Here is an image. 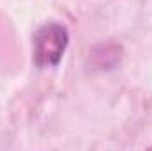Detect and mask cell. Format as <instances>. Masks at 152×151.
<instances>
[{"label": "cell", "instance_id": "1", "mask_svg": "<svg viewBox=\"0 0 152 151\" xmlns=\"http://www.w3.org/2000/svg\"><path fill=\"white\" fill-rule=\"evenodd\" d=\"M34 64L37 68H53L62 61L69 44V32L62 23L50 21L41 25L32 39Z\"/></svg>", "mask_w": 152, "mask_h": 151}]
</instances>
